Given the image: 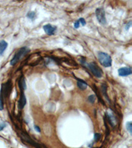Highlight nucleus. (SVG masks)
<instances>
[{
  "label": "nucleus",
  "instance_id": "obj_18",
  "mask_svg": "<svg viewBox=\"0 0 132 148\" xmlns=\"http://www.w3.org/2000/svg\"><path fill=\"white\" fill-rule=\"evenodd\" d=\"M100 136H101V135H100V134L99 133H95V135H94V140L95 142H97L98 141L100 140Z\"/></svg>",
  "mask_w": 132,
  "mask_h": 148
},
{
  "label": "nucleus",
  "instance_id": "obj_14",
  "mask_svg": "<svg viewBox=\"0 0 132 148\" xmlns=\"http://www.w3.org/2000/svg\"><path fill=\"white\" fill-rule=\"evenodd\" d=\"M26 16H27L28 18L30 19V20H32V21L35 20V18H37V15H36L35 12H34V11L28 12V13H27V15H26Z\"/></svg>",
  "mask_w": 132,
  "mask_h": 148
},
{
  "label": "nucleus",
  "instance_id": "obj_9",
  "mask_svg": "<svg viewBox=\"0 0 132 148\" xmlns=\"http://www.w3.org/2000/svg\"><path fill=\"white\" fill-rule=\"evenodd\" d=\"M77 87L79 88V89L81 90H85L87 89V88L88 86V84L87 82L81 79H79V78H77Z\"/></svg>",
  "mask_w": 132,
  "mask_h": 148
},
{
  "label": "nucleus",
  "instance_id": "obj_6",
  "mask_svg": "<svg viewBox=\"0 0 132 148\" xmlns=\"http://www.w3.org/2000/svg\"><path fill=\"white\" fill-rule=\"evenodd\" d=\"M43 29H44L46 34H47L49 36H52L55 34V32H56L57 28L55 26H52L50 24H48V25H46L43 27Z\"/></svg>",
  "mask_w": 132,
  "mask_h": 148
},
{
  "label": "nucleus",
  "instance_id": "obj_11",
  "mask_svg": "<svg viewBox=\"0 0 132 148\" xmlns=\"http://www.w3.org/2000/svg\"><path fill=\"white\" fill-rule=\"evenodd\" d=\"M8 46V42L5 41V40H1L0 42V56H2L3 54L4 51H6L7 47Z\"/></svg>",
  "mask_w": 132,
  "mask_h": 148
},
{
  "label": "nucleus",
  "instance_id": "obj_2",
  "mask_svg": "<svg viewBox=\"0 0 132 148\" xmlns=\"http://www.w3.org/2000/svg\"><path fill=\"white\" fill-rule=\"evenodd\" d=\"M30 51V49L28 48L27 47H21V49L18 50V51L15 54V56H13V59H11L10 61L11 65L14 66L18 63V62L23 58L24 56H25L28 52Z\"/></svg>",
  "mask_w": 132,
  "mask_h": 148
},
{
  "label": "nucleus",
  "instance_id": "obj_13",
  "mask_svg": "<svg viewBox=\"0 0 132 148\" xmlns=\"http://www.w3.org/2000/svg\"><path fill=\"white\" fill-rule=\"evenodd\" d=\"M101 90H102V94H104L105 97H106V98L107 101L110 103V99H109V96H108L107 93H106V84H102V86H101Z\"/></svg>",
  "mask_w": 132,
  "mask_h": 148
},
{
  "label": "nucleus",
  "instance_id": "obj_8",
  "mask_svg": "<svg viewBox=\"0 0 132 148\" xmlns=\"http://www.w3.org/2000/svg\"><path fill=\"white\" fill-rule=\"evenodd\" d=\"M131 74V69L130 67H122L118 69V75L120 76H127Z\"/></svg>",
  "mask_w": 132,
  "mask_h": 148
},
{
  "label": "nucleus",
  "instance_id": "obj_5",
  "mask_svg": "<svg viewBox=\"0 0 132 148\" xmlns=\"http://www.w3.org/2000/svg\"><path fill=\"white\" fill-rule=\"evenodd\" d=\"M26 103V99L24 91H21L20 97H19V102H18V108L19 110H22V109L25 107Z\"/></svg>",
  "mask_w": 132,
  "mask_h": 148
},
{
  "label": "nucleus",
  "instance_id": "obj_4",
  "mask_svg": "<svg viewBox=\"0 0 132 148\" xmlns=\"http://www.w3.org/2000/svg\"><path fill=\"white\" fill-rule=\"evenodd\" d=\"M96 16L98 23L102 25H105L107 23L106 18L105 16V11L102 8H98L96 10Z\"/></svg>",
  "mask_w": 132,
  "mask_h": 148
},
{
  "label": "nucleus",
  "instance_id": "obj_21",
  "mask_svg": "<svg viewBox=\"0 0 132 148\" xmlns=\"http://www.w3.org/2000/svg\"><path fill=\"white\" fill-rule=\"evenodd\" d=\"M80 23H79V20L78 21H75V23H74V27H75V28H79V27H80Z\"/></svg>",
  "mask_w": 132,
  "mask_h": 148
},
{
  "label": "nucleus",
  "instance_id": "obj_20",
  "mask_svg": "<svg viewBox=\"0 0 132 148\" xmlns=\"http://www.w3.org/2000/svg\"><path fill=\"white\" fill-rule=\"evenodd\" d=\"M6 127V124L4 123H0V131L3 130Z\"/></svg>",
  "mask_w": 132,
  "mask_h": 148
},
{
  "label": "nucleus",
  "instance_id": "obj_12",
  "mask_svg": "<svg viewBox=\"0 0 132 148\" xmlns=\"http://www.w3.org/2000/svg\"><path fill=\"white\" fill-rule=\"evenodd\" d=\"M19 86L20 88V91H25L26 88L25 78L22 77L19 81Z\"/></svg>",
  "mask_w": 132,
  "mask_h": 148
},
{
  "label": "nucleus",
  "instance_id": "obj_23",
  "mask_svg": "<svg viewBox=\"0 0 132 148\" xmlns=\"http://www.w3.org/2000/svg\"><path fill=\"white\" fill-rule=\"evenodd\" d=\"M131 21H129V22L127 24L126 26V30H128L129 29V28L131 27Z\"/></svg>",
  "mask_w": 132,
  "mask_h": 148
},
{
  "label": "nucleus",
  "instance_id": "obj_10",
  "mask_svg": "<svg viewBox=\"0 0 132 148\" xmlns=\"http://www.w3.org/2000/svg\"><path fill=\"white\" fill-rule=\"evenodd\" d=\"M105 114L107 116L108 120L109 121L110 125H112V127H114V126L116 125V119H115L114 116L112 114H109V113H106Z\"/></svg>",
  "mask_w": 132,
  "mask_h": 148
},
{
  "label": "nucleus",
  "instance_id": "obj_19",
  "mask_svg": "<svg viewBox=\"0 0 132 148\" xmlns=\"http://www.w3.org/2000/svg\"><path fill=\"white\" fill-rule=\"evenodd\" d=\"M79 23H80L81 25L83 26V27H84V26L86 25V21H85V20L83 18H79Z\"/></svg>",
  "mask_w": 132,
  "mask_h": 148
},
{
  "label": "nucleus",
  "instance_id": "obj_7",
  "mask_svg": "<svg viewBox=\"0 0 132 148\" xmlns=\"http://www.w3.org/2000/svg\"><path fill=\"white\" fill-rule=\"evenodd\" d=\"M11 91V84H9V82H8L6 84H3L1 93L3 94L5 96L9 95Z\"/></svg>",
  "mask_w": 132,
  "mask_h": 148
},
{
  "label": "nucleus",
  "instance_id": "obj_16",
  "mask_svg": "<svg viewBox=\"0 0 132 148\" xmlns=\"http://www.w3.org/2000/svg\"><path fill=\"white\" fill-rule=\"evenodd\" d=\"M95 100H96V97L94 94L91 95L88 97V102H90L91 103H92V104L94 103L95 102Z\"/></svg>",
  "mask_w": 132,
  "mask_h": 148
},
{
  "label": "nucleus",
  "instance_id": "obj_17",
  "mask_svg": "<svg viewBox=\"0 0 132 148\" xmlns=\"http://www.w3.org/2000/svg\"><path fill=\"white\" fill-rule=\"evenodd\" d=\"M3 99H2V94L1 93V91H0V111L3 110Z\"/></svg>",
  "mask_w": 132,
  "mask_h": 148
},
{
  "label": "nucleus",
  "instance_id": "obj_22",
  "mask_svg": "<svg viewBox=\"0 0 132 148\" xmlns=\"http://www.w3.org/2000/svg\"><path fill=\"white\" fill-rule=\"evenodd\" d=\"M34 128H35V130L37 131V132H38V133H40L41 132V130H40V127L38 126H37V125H35L34 126Z\"/></svg>",
  "mask_w": 132,
  "mask_h": 148
},
{
  "label": "nucleus",
  "instance_id": "obj_3",
  "mask_svg": "<svg viewBox=\"0 0 132 148\" xmlns=\"http://www.w3.org/2000/svg\"><path fill=\"white\" fill-rule=\"evenodd\" d=\"M98 59L100 63L104 67H110L112 66V58L108 53L99 52L98 53Z\"/></svg>",
  "mask_w": 132,
  "mask_h": 148
},
{
  "label": "nucleus",
  "instance_id": "obj_1",
  "mask_svg": "<svg viewBox=\"0 0 132 148\" xmlns=\"http://www.w3.org/2000/svg\"><path fill=\"white\" fill-rule=\"evenodd\" d=\"M81 64L82 65H85L86 67H87L93 75L98 78H102V75H103V72L101 69H100L99 66H98L97 64L94 62H92V63H86L85 59H81Z\"/></svg>",
  "mask_w": 132,
  "mask_h": 148
},
{
  "label": "nucleus",
  "instance_id": "obj_15",
  "mask_svg": "<svg viewBox=\"0 0 132 148\" xmlns=\"http://www.w3.org/2000/svg\"><path fill=\"white\" fill-rule=\"evenodd\" d=\"M126 129L130 134H132V123L131 121L126 123Z\"/></svg>",
  "mask_w": 132,
  "mask_h": 148
}]
</instances>
